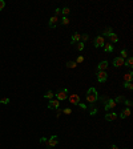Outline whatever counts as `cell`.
Listing matches in <instances>:
<instances>
[{
  "label": "cell",
  "mask_w": 133,
  "mask_h": 149,
  "mask_svg": "<svg viewBox=\"0 0 133 149\" xmlns=\"http://www.w3.org/2000/svg\"><path fill=\"white\" fill-rule=\"evenodd\" d=\"M98 100V95H97V90L92 87L88 89V92H87V101L88 102H91V104H95V102Z\"/></svg>",
  "instance_id": "6da1fadb"
},
{
  "label": "cell",
  "mask_w": 133,
  "mask_h": 149,
  "mask_svg": "<svg viewBox=\"0 0 133 149\" xmlns=\"http://www.w3.org/2000/svg\"><path fill=\"white\" fill-rule=\"evenodd\" d=\"M55 96H56V100H59V101H64V100L68 99V89H66V88L60 89L57 93H55Z\"/></svg>",
  "instance_id": "7a4b0ae2"
},
{
  "label": "cell",
  "mask_w": 133,
  "mask_h": 149,
  "mask_svg": "<svg viewBox=\"0 0 133 149\" xmlns=\"http://www.w3.org/2000/svg\"><path fill=\"white\" fill-rule=\"evenodd\" d=\"M95 47L96 48H100V47H104V44H105V39L103 37V35H98L96 39H95Z\"/></svg>",
  "instance_id": "3957f363"
},
{
  "label": "cell",
  "mask_w": 133,
  "mask_h": 149,
  "mask_svg": "<svg viewBox=\"0 0 133 149\" xmlns=\"http://www.w3.org/2000/svg\"><path fill=\"white\" fill-rule=\"evenodd\" d=\"M57 144H59V137L57 136H51V139H48V141H47V146L48 148L56 146Z\"/></svg>",
  "instance_id": "277c9868"
},
{
  "label": "cell",
  "mask_w": 133,
  "mask_h": 149,
  "mask_svg": "<svg viewBox=\"0 0 133 149\" xmlns=\"http://www.w3.org/2000/svg\"><path fill=\"white\" fill-rule=\"evenodd\" d=\"M59 107H60V101L59 100H55V99L49 100L48 105H47L48 109H59Z\"/></svg>",
  "instance_id": "5b68a950"
},
{
  "label": "cell",
  "mask_w": 133,
  "mask_h": 149,
  "mask_svg": "<svg viewBox=\"0 0 133 149\" xmlns=\"http://www.w3.org/2000/svg\"><path fill=\"white\" fill-rule=\"evenodd\" d=\"M116 102H115V100L113 99H109L107 102H105V104H104V109L105 111H109V109H115L116 108Z\"/></svg>",
  "instance_id": "8992f818"
},
{
  "label": "cell",
  "mask_w": 133,
  "mask_h": 149,
  "mask_svg": "<svg viewBox=\"0 0 133 149\" xmlns=\"http://www.w3.org/2000/svg\"><path fill=\"white\" fill-rule=\"evenodd\" d=\"M107 79H108V73H107L105 71H98V72H97V80H98L100 83L107 81Z\"/></svg>",
  "instance_id": "52a82bcc"
},
{
  "label": "cell",
  "mask_w": 133,
  "mask_h": 149,
  "mask_svg": "<svg viewBox=\"0 0 133 149\" xmlns=\"http://www.w3.org/2000/svg\"><path fill=\"white\" fill-rule=\"evenodd\" d=\"M68 100H69V102L72 105H77L80 102V96L79 95H71V96H68Z\"/></svg>",
  "instance_id": "ba28073f"
},
{
  "label": "cell",
  "mask_w": 133,
  "mask_h": 149,
  "mask_svg": "<svg viewBox=\"0 0 133 149\" xmlns=\"http://www.w3.org/2000/svg\"><path fill=\"white\" fill-rule=\"evenodd\" d=\"M124 63H125V60H124V59H121L120 56H118V57H115V59H113V65H115V68H120V67H123V65H124Z\"/></svg>",
  "instance_id": "9c48e42d"
},
{
  "label": "cell",
  "mask_w": 133,
  "mask_h": 149,
  "mask_svg": "<svg viewBox=\"0 0 133 149\" xmlns=\"http://www.w3.org/2000/svg\"><path fill=\"white\" fill-rule=\"evenodd\" d=\"M81 40V35H80V33H73V35H72V39H71V44L72 45H75L76 43H79Z\"/></svg>",
  "instance_id": "30bf717a"
},
{
  "label": "cell",
  "mask_w": 133,
  "mask_h": 149,
  "mask_svg": "<svg viewBox=\"0 0 133 149\" xmlns=\"http://www.w3.org/2000/svg\"><path fill=\"white\" fill-rule=\"evenodd\" d=\"M57 21H59V17H56V16H52V17L49 19L48 25H49L51 28H56V25H57Z\"/></svg>",
  "instance_id": "8fae6325"
},
{
  "label": "cell",
  "mask_w": 133,
  "mask_h": 149,
  "mask_svg": "<svg viewBox=\"0 0 133 149\" xmlns=\"http://www.w3.org/2000/svg\"><path fill=\"white\" fill-rule=\"evenodd\" d=\"M116 119H117L116 112H110V113H107V114H105V120H107V121H113V120H116Z\"/></svg>",
  "instance_id": "7c38bea8"
},
{
  "label": "cell",
  "mask_w": 133,
  "mask_h": 149,
  "mask_svg": "<svg viewBox=\"0 0 133 149\" xmlns=\"http://www.w3.org/2000/svg\"><path fill=\"white\" fill-rule=\"evenodd\" d=\"M132 80H133V72H128L124 75V83H132Z\"/></svg>",
  "instance_id": "4fadbf2b"
},
{
  "label": "cell",
  "mask_w": 133,
  "mask_h": 149,
  "mask_svg": "<svg viewBox=\"0 0 133 149\" xmlns=\"http://www.w3.org/2000/svg\"><path fill=\"white\" fill-rule=\"evenodd\" d=\"M108 65H109V64H108V61H107V60H104V61H101V63H100V64L97 65V69H98V71H105L107 68H108Z\"/></svg>",
  "instance_id": "5bb4252c"
},
{
  "label": "cell",
  "mask_w": 133,
  "mask_h": 149,
  "mask_svg": "<svg viewBox=\"0 0 133 149\" xmlns=\"http://www.w3.org/2000/svg\"><path fill=\"white\" fill-rule=\"evenodd\" d=\"M129 116H130V108H125L123 112H121V114H120L121 119H127V117H129Z\"/></svg>",
  "instance_id": "9a60e30c"
},
{
  "label": "cell",
  "mask_w": 133,
  "mask_h": 149,
  "mask_svg": "<svg viewBox=\"0 0 133 149\" xmlns=\"http://www.w3.org/2000/svg\"><path fill=\"white\" fill-rule=\"evenodd\" d=\"M103 48H104V51H105V52H108V53H110V52H113V45L110 44V43H105Z\"/></svg>",
  "instance_id": "2e32d148"
},
{
  "label": "cell",
  "mask_w": 133,
  "mask_h": 149,
  "mask_svg": "<svg viewBox=\"0 0 133 149\" xmlns=\"http://www.w3.org/2000/svg\"><path fill=\"white\" fill-rule=\"evenodd\" d=\"M103 33H104V35H103V37H105V36H108V37H109V36L113 33V29L110 28V27H107V28L104 29V32H103Z\"/></svg>",
  "instance_id": "e0dca14e"
},
{
  "label": "cell",
  "mask_w": 133,
  "mask_h": 149,
  "mask_svg": "<svg viewBox=\"0 0 133 149\" xmlns=\"http://www.w3.org/2000/svg\"><path fill=\"white\" fill-rule=\"evenodd\" d=\"M117 41H118V37H117V35H116V33L113 32L112 35L109 36V43L112 44V43H117Z\"/></svg>",
  "instance_id": "ac0fdd59"
},
{
  "label": "cell",
  "mask_w": 133,
  "mask_h": 149,
  "mask_svg": "<svg viewBox=\"0 0 133 149\" xmlns=\"http://www.w3.org/2000/svg\"><path fill=\"white\" fill-rule=\"evenodd\" d=\"M76 48H77V51H83L85 48V44L83 41H79V43H76Z\"/></svg>",
  "instance_id": "d6986e66"
},
{
  "label": "cell",
  "mask_w": 133,
  "mask_h": 149,
  "mask_svg": "<svg viewBox=\"0 0 133 149\" xmlns=\"http://www.w3.org/2000/svg\"><path fill=\"white\" fill-rule=\"evenodd\" d=\"M44 97H45V99H48V100H52V99L55 97V93L52 92V90H48V92H47L45 95H44Z\"/></svg>",
  "instance_id": "ffe728a7"
},
{
  "label": "cell",
  "mask_w": 133,
  "mask_h": 149,
  "mask_svg": "<svg viewBox=\"0 0 133 149\" xmlns=\"http://www.w3.org/2000/svg\"><path fill=\"white\" fill-rule=\"evenodd\" d=\"M124 65H127V67H129V68L133 67V59H132V57H128V59H127V63H124Z\"/></svg>",
  "instance_id": "44dd1931"
},
{
  "label": "cell",
  "mask_w": 133,
  "mask_h": 149,
  "mask_svg": "<svg viewBox=\"0 0 133 149\" xmlns=\"http://www.w3.org/2000/svg\"><path fill=\"white\" fill-rule=\"evenodd\" d=\"M69 14H71V9H69L68 7H65V8H63V9H61V15L66 16V15H69Z\"/></svg>",
  "instance_id": "7402d4cb"
},
{
  "label": "cell",
  "mask_w": 133,
  "mask_h": 149,
  "mask_svg": "<svg viewBox=\"0 0 133 149\" xmlns=\"http://www.w3.org/2000/svg\"><path fill=\"white\" fill-rule=\"evenodd\" d=\"M124 100H125L124 96H117L116 100H115V102H116V104H120V102H124Z\"/></svg>",
  "instance_id": "603a6c76"
},
{
  "label": "cell",
  "mask_w": 133,
  "mask_h": 149,
  "mask_svg": "<svg viewBox=\"0 0 133 149\" xmlns=\"http://www.w3.org/2000/svg\"><path fill=\"white\" fill-rule=\"evenodd\" d=\"M61 24H63V25H68V24H69V19L66 17V16L61 17Z\"/></svg>",
  "instance_id": "cb8c5ba5"
},
{
  "label": "cell",
  "mask_w": 133,
  "mask_h": 149,
  "mask_svg": "<svg viewBox=\"0 0 133 149\" xmlns=\"http://www.w3.org/2000/svg\"><path fill=\"white\" fill-rule=\"evenodd\" d=\"M120 53H121V55H120V57H121V59H124V60H125L127 57H128V52H127L125 49H123V51H121Z\"/></svg>",
  "instance_id": "d4e9b609"
},
{
  "label": "cell",
  "mask_w": 133,
  "mask_h": 149,
  "mask_svg": "<svg viewBox=\"0 0 133 149\" xmlns=\"http://www.w3.org/2000/svg\"><path fill=\"white\" fill-rule=\"evenodd\" d=\"M125 89H129V90H132L133 89V84L132 83H124V85H123Z\"/></svg>",
  "instance_id": "484cf974"
},
{
  "label": "cell",
  "mask_w": 133,
  "mask_h": 149,
  "mask_svg": "<svg viewBox=\"0 0 133 149\" xmlns=\"http://www.w3.org/2000/svg\"><path fill=\"white\" fill-rule=\"evenodd\" d=\"M66 67H68V68H76L77 64H76V61H68V63H66Z\"/></svg>",
  "instance_id": "4316f807"
},
{
  "label": "cell",
  "mask_w": 133,
  "mask_h": 149,
  "mask_svg": "<svg viewBox=\"0 0 133 149\" xmlns=\"http://www.w3.org/2000/svg\"><path fill=\"white\" fill-rule=\"evenodd\" d=\"M96 113H97V108L93 107V104H92V108H91V111H89V114H91V116H95Z\"/></svg>",
  "instance_id": "83f0119b"
},
{
  "label": "cell",
  "mask_w": 133,
  "mask_h": 149,
  "mask_svg": "<svg viewBox=\"0 0 133 149\" xmlns=\"http://www.w3.org/2000/svg\"><path fill=\"white\" fill-rule=\"evenodd\" d=\"M98 100L101 101V102H104V104H105V102H107V101L109 100V97H108L107 95H104V96H101V97H98Z\"/></svg>",
  "instance_id": "f1b7e54d"
},
{
  "label": "cell",
  "mask_w": 133,
  "mask_h": 149,
  "mask_svg": "<svg viewBox=\"0 0 133 149\" xmlns=\"http://www.w3.org/2000/svg\"><path fill=\"white\" fill-rule=\"evenodd\" d=\"M124 104L127 105V108H129V107H132V100H129V99H127V100H124Z\"/></svg>",
  "instance_id": "f546056e"
},
{
  "label": "cell",
  "mask_w": 133,
  "mask_h": 149,
  "mask_svg": "<svg viewBox=\"0 0 133 149\" xmlns=\"http://www.w3.org/2000/svg\"><path fill=\"white\" fill-rule=\"evenodd\" d=\"M60 15H61V9H60V8H56V9H55V16L59 17Z\"/></svg>",
  "instance_id": "4dcf8cb0"
},
{
  "label": "cell",
  "mask_w": 133,
  "mask_h": 149,
  "mask_svg": "<svg viewBox=\"0 0 133 149\" xmlns=\"http://www.w3.org/2000/svg\"><path fill=\"white\" fill-rule=\"evenodd\" d=\"M63 113L64 114H71L72 111H71V108H65V109H63Z\"/></svg>",
  "instance_id": "1f68e13d"
},
{
  "label": "cell",
  "mask_w": 133,
  "mask_h": 149,
  "mask_svg": "<svg viewBox=\"0 0 133 149\" xmlns=\"http://www.w3.org/2000/svg\"><path fill=\"white\" fill-rule=\"evenodd\" d=\"M0 101H2V104H8V102H9V99L3 97V99H0Z\"/></svg>",
  "instance_id": "d6a6232c"
},
{
  "label": "cell",
  "mask_w": 133,
  "mask_h": 149,
  "mask_svg": "<svg viewBox=\"0 0 133 149\" xmlns=\"http://www.w3.org/2000/svg\"><path fill=\"white\" fill-rule=\"evenodd\" d=\"M83 61H84V57L83 56H79V57H77V60H76V64H80Z\"/></svg>",
  "instance_id": "836d02e7"
},
{
  "label": "cell",
  "mask_w": 133,
  "mask_h": 149,
  "mask_svg": "<svg viewBox=\"0 0 133 149\" xmlns=\"http://www.w3.org/2000/svg\"><path fill=\"white\" fill-rule=\"evenodd\" d=\"M4 7H5V2L4 0H0V11H2Z\"/></svg>",
  "instance_id": "e575fe53"
},
{
  "label": "cell",
  "mask_w": 133,
  "mask_h": 149,
  "mask_svg": "<svg viewBox=\"0 0 133 149\" xmlns=\"http://www.w3.org/2000/svg\"><path fill=\"white\" fill-rule=\"evenodd\" d=\"M77 105H79V107H80L81 109H87V108H88V107H87V105L84 104V102H79V104H77Z\"/></svg>",
  "instance_id": "d590c367"
},
{
  "label": "cell",
  "mask_w": 133,
  "mask_h": 149,
  "mask_svg": "<svg viewBox=\"0 0 133 149\" xmlns=\"http://www.w3.org/2000/svg\"><path fill=\"white\" fill-rule=\"evenodd\" d=\"M88 39H89V36H88V35H87V33H84V35L81 36V40H83V41H87Z\"/></svg>",
  "instance_id": "8d00e7d4"
},
{
  "label": "cell",
  "mask_w": 133,
  "mask_h": 149,
  "mask_svg": "<svg viewBox=\"0 0 133 149\" xmlns=\"http://www.w3.org/2000/svg\"><path fill=\"white\" fill-rule=\"evenodd\" d=\"M60 116H61V109H60V108H59V109H56V117H57V119H59V117H60Z\"/></svg>",
  "instance_id": "74e56055"
},
{
  "label": "cell",
  "mask_w": 133,
  "mask_h": 149,
  "mask_svg": "<svg viewBox=\"0 0 133 149\" xmlns=\"http://www.w3.org/2000/svg\"><path fill=\"white\" fill-rule=\"evenodd\" d=\"M47 141H48V139H47V137H41V139H40V142L47 144Z\"/></svg>",
  "instance_id": "f35d334b"
},
{
  "label": "cell",
  "mask_w": 133,
  "mask_h": 149,
  "mask_svg": "<svg viewBox=\"0 0 133 149\" xmlns=\"http://www.w3.org/2000/svg\"><path fill=\"white\" fill-rule=\"evenodd\" d=\"M110 149H118V148H117L116 145H112V146H110Z\"/></svg>",
  "instance_id": "ab89813d"
},
{
  "label": "cell",
  "mask_w": 133,
  "mask_h": 149,
  "mask_svg": "<svg viewBox=\"0 0 133 149\" xmlns=\"http://www.w3.org/2000/svg\"><path fill=\"white\" fill-rule=\"evenodd\" d=\"M124 149H128V148H124Z\"/></svg>",
  "instance_id": "60d3db41"
},
{
  "label": "cell",
  "mask_w": 133,
  "mask_h": 149,
  "mask_svg": "<svg viewBox=\"0 0 133 149\" xmlns=\"http://www.w3.org/2000/svg\"><path fill=\"white\" fill-rule=\"evenodd\" d=\"M0 104H2V101H0Z\"/></svg>",
  "instance_id": "b9f144b4"
}]
</instances>
